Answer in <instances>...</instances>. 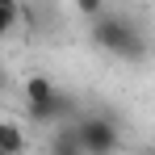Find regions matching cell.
Here are the masks:
<instances>
[{
  "label": "cell",
  "instance_id": "9c48e42d",
  "mask_svg": "<svg viewBox=\"0 0 155 155\" xmlns=\"http://www.w3.org/2000/svg\"><path fill=\"white\" fill-rule=\"evenodd\" d=\"M143 155H151V151H143Z\"/></svg>",
  "mask_w": 155,
  "mask_h": 155
},
{
  "label": "cell",
  "instance_id": "277c9868",
  "mask_svg": "<svg viewBox=\"0 0 155 155\" xmlns=\"http://www.w3.org/2000/svg\"><path fill=\"white\" fill-rule=\"evenodd\" d=\"M25 151V134L17 122H0V155H21Z\"/></svg>",
  "mask_w": 155,
  "mask_h": 155
},
{
  "label": "cell",
  "instance_id": "7a4b0ae2",
  "mask_svg": "<svg viewBox=\"0 0 155 155\" xmlns=\"http://www.w3.org/2000/svg\"><path fill=\"white\" fill-rule=\"evenodd\" d=\"M71 134H76L84 155H117V147H122V130H117V122L109 113L80 117V126H71Z\"/></svg>",
  "mask_w": 155,
  "mask_h": 155
},
{
  "label": "cell",
  "instance_id": "3957f363",
  "mask_svg": "<svg viewBox=\"0 0 155 155\" xmlns=\"http://www.w3.org/2000/svg\"><path fill=\"white\" fill-rule=\"evenodd\" d=\"M59 97V88H54V80L46 76H29L25 80V109H34V105H46Z\"/></svg>",
  "mask_w": 155,
  "mask_h": 155
},
{
  "label": "cell",
  "instance_id": "6da1fadb",
  "mask_svg": "<svg viewBox=\"0 0 155 155\" xmlns=\"http://www.w3.org/2000/svg\"><path fill=\"white\" fill-rule=\"evenodd\" d=\"M92 42L101 51L126 59V63H143L147 59V34L130 13H105L101 8L97 21H92Z\"/></svg>",
  "mask_w": 155,
  "mask_h": 155
},
{
  "label": "cell",
  "instance_id": "ba28073f",
  "mask_svg": "<svg viewBox=\"0 0 155 155\" xmlns=\"http://www.w3.org/2000/svg\"><path fill=\"white\" fill-rule=\"evenodd\" d=\"M4 84H8V76H4V63H0V92H4Z\"/></svg>",
  "mask_w": 155,
  "mask_h": 155
},
{
  "label": "cell",
  "instance_id": "52a82bcc",
  "mask_svg": "<svg viewBox=\"0 0 155 155\" xmlns=\"http://www.w3.org/2000/svg\"><path fill=\"white\" fill-rule=\"evenodd\" d=\"M80 13H84V17H97V13H101V0H80Z\"/></svg>",
  "mask_w": 155,
  "mask_h": 155
},
{
  "label": "cell",
  "instance_id": "5b68a950",
  "mask_svg": "<svg viewBox=\"0 0 155 155\" xmlns=\"http://www.w3.org/2000/svg\"><path fill=\"white\" fill-rule=\"evenodd\" d=\"M51 155H84V151H80V143H76L71 130H59L54 143H51Z\"/></svg>",
  "mask_w": 155,
  "mask_h": 155
},
{
  "label": "cell",
  "instance_id": "8992f818",
  "mask_svg": "<svg viewBox=\"0 0 155 155\" xmlns=\"http://www.w3.org/2000/svg\"><path fill=\"white\" fill-rule=\"evenodd\" d=\"M17 21H21V8H17L13 0H0V38H4L8 29L17 25Z\"/></svg>",
  "mask_w": 155,
  "mask_h": 155
}]
</instances>
